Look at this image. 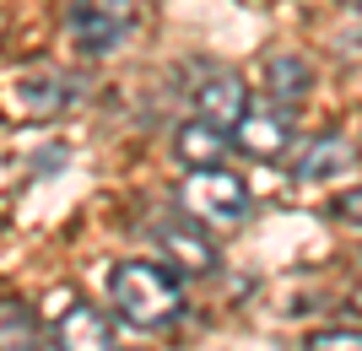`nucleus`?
Masks as SVG:
<instances>
[{"label": "nucleus", "mask_w": 362, "mask_h": 351, "mask_svg": "<svg viewBox=\"0 0 362 351\" xmlns=\"http://www.w3.org/2000/svg\"><path fill=\"white\" fill-rule=\"evenodd\" d=\"M108 308H114L124 324H136V330H163V324H173L184 314V287L163 265L124 260L108 275Z\"/></svg>", "instance_id": "obj_1"}, {"label": "nucleus", "mask_w": 362, "mask_h": 351, "mask_svg": "<svg viewBox=\"0 0 362 351\" xmlns=\"http://www.w3.org/2000/svg\"><path fill=\"white\" fill-rule=\"evenodd\" d=\"M136 28V0H71L65 32L81 54H108L119 49Z\"/></svg>", "instance_id": "obj_2"}, {"label": "nucleus", "mask_w": 362, "mask_h": 351, "mask_svg": "<svg viewBox=\"0 0 362 351\" xmlns=\"http://www.w3.org/2000/svg\"><path fill=\"white\" fill-rule=\"evenodd\" d=\"M49 314H54V351H114L108 314L92 303H76V292H54Z\"/></svg>", "instance_id": "obj_3"}, {"label": "nucleus", "mask_w": 362, "mask_h": 351, "mask_svg": "<svg viewBox=\"0 0 362 351\" xmlns=\"http://www.w3.org/2000/svg\"><path fill=\"white\" fill-rule=\"evenodd\" d=\"M184 206L206 222H238L243 206H249V189H243L238 173H222V168H195L184 179Z\"/></svg>", "instance_id": "obj_4"}, {"label": "nucleus", "mask_w": 362, "mask_h": 351, "mask_svg": "<svg viewBox=\"0 0 362 351\" xmlns=\"http://www.w3.org/2000/svg\"><path fill=\"white\" fill-rule=\"evenodd\" d=\"M157 249L184 275H211L216 270V244L195 227V216H163L157 222Z\"/></svg>", "instance_id": "obj_5"}, {"label": "nucleus", "mask_w": 362, "mask_h": 351, "mask_svg": "<svg viewBox=\"0 0 362 351\" xmlns=\"http://www.w3.org/2000/svg\"><path fill=\"white\" fill-rule=\"evenodd\" d=\"M292 146V103L281 108V97L265 108H249L238 119V152L259 157V162H271V157H281Z\"/></svg>", "instance_id": "obj_6"}, {"label": "nucleus", "mask_w": 362, "mask_h": 351, "mask_svg": "<svg viewBox=\"0 0 362 351\" xmlns=\"http://www.w3.org/2000/svg\"><path fill=\"white\" fill-rule=\"evenodd\" d=\"M195 114L222 130H238V119L249 114V87L238 71H206V81L195 87Z\"/></svg>", "instance_id": "obj_7"}, {"label": "nucleus", "mask_w": 362, "mask_h": 351, "mask_svg": "<svg viewBox=\"0 0 362 351\" xmlns=\"http://www.w3.org/2000/svg\"><path fill=\"white\" fill-rule=\"evenodd\" d=\"M65 103H71V81H65L60 71H28V76H16V87H11V108L22 119H54Z\"/></svg>", "instance_id": "obj_8"}, {"label": "nucleus", "mask_w": 362, "mask_h": 351, "mask_svg": "<svg viewBox=\"0 0 362 351\" xmlns=\"http://www.w3.org/2000/svg\"><path fill=\"white\" fill-rule=\"evenodd\" d=\"M173 152H179V162H189V168H216L227 157V136H222V124H211V119L195 114L189 124H179Z\"/></svg>", "instance_id": "obj_9"}, {"label": "nucleus", "mask_w": 362, "mask_h": 351, "mask_svg": "<svg viewBox=\"0 0 362 351\" xmlns=\"http://www.w3.org/2000/svg\"><path fill=\"white\" fill-rule=\"evenodd\" d=\"M265 76H271V97H281V103H303L308 87H314V71H308L298 54H271V60H265Z\"/></svg>", "instance_id": "obj_10"}, {"label": "nucleus", "mask_w": 362, "mask_h": 351, "mask_svg": "<svg viewBox=\"0 0 362 351\" xmlns=\"http://www.w3.org/2000/svg\"><path fill=\"white\" fill-rule=\"evenodd\" d=\"M351 162V146H346V136H335V130H325V136L308 146V152L298 157V179H325V173H335V168H346Z\"/></svg>", "instance_id": "obj_11"}, {"label": "nucleus", "mask_w": 362, "mask_h": 351, "mask_svg": "<svg viewBox=\"0 0 362 351\" xmlns=\"http://www.w3.org/2000/svg\"><path fill=\"white\" fill-rule=\"evenodd\" d=\"M0 351H38V324H33L22 297L0 303Z\"/></svg>", "instance_id": "obj_12"}, {"label": "nucleus", "mask_w": 362, "mask_h": 351, "mask_svg": "<svg viewBox=\"0 0 362 351\" xmlns=\"http://www.w3.org/2000/svg\"><path fill=\"white\" fill-rule=\"evenodd\" d=\"M303 351H362V330H319V335L303 340Z\"/></svg>", "instance_id": "obj_13"}, {"label": "nucleus", "mask_w": 362, "mask_h": 351, "mask_svg": "<svg viewBox=\"0 0 362 351\" xmlns=\"http://www.w3.org/2000/svg\"><path fill=\"white\" fill-rule=\"evenodd\" d=\"M335 216H341V222H351V227H362V189L335 195Z\"/></svg>", "instance_id": "obj_14"}, {"label": "nucleus", "mask_w": 362, "mask_h": 351, "mask_svg": "<svg viewBox=\"0 0 362 351\" xmlns=\"http://www.w3.org/2000/svg\"><path fill=\"white\" fill-rule=\"evenodd\" d=\"M351 6H357V11H362V0H351Z\"/></svg>", "instance_id": "obj_15"}, {"label": "nucleus", "mask_w": 362, "mask_h": 351, "mask_svg": "<svg viewBox=\"0 0 362 351\" xmlns=\"http://www.w3.org/2000/svg\"><path fill=\"white\" fill-rule=\"evenodd\" d=\"M357 260H362V254H357Z\"/></svg>", "instance_id": "obj_16"}]
</instances>
